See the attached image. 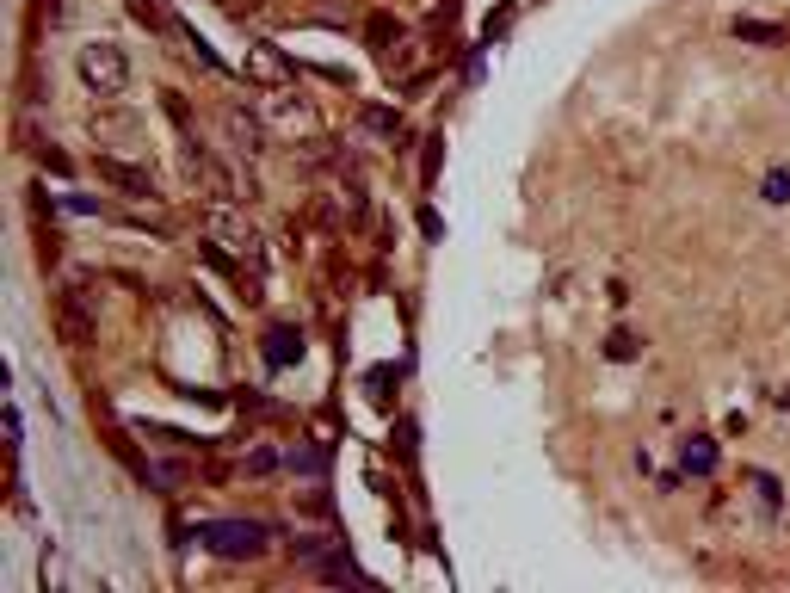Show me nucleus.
I'll list each match as a JSON object with an SVG mask.
<instances>
[{
    "instance_id": "obj_1",
    "label": "nucleus",
    "mask_w": 790,
    "mask_h": 593,
    "mask_svg": "<svg viewBox=\"0 0 790 593\" xmlns=\"http://www.w3.org/2000/svg\"><path fill=\"white\" fill-rule=\"evenodd\" d=\"M75 68H81V81L99 93V99H118L124 87H130V62H124V50L118 44H81V56H75Z\"/></svg>"
},
{
    "instance_id": "obj_2",
    "label": "nucleus",
    "mask_w": 790,
    "mask_h": 593,
    "mask_svg": "<svg viewBox=\"0 0 790 593\" xmlns=\"http://www.w3.org/2000/svg\"><path fill=\"white\" fill-rule=\"evenodd\" d=\"M198 538L223 556H260L266 550V526H247V519H217V526H198Z\"/></svg>"
},
{
    "instance_id": "obj_3",
    "label": "nucleus",
    "mask_w": 790,
    "mask_h": 593,
    "mask_svg": "<svg viewBox=\"0 0 790 593\" xmlns=\"http://www.w3.org/2000/svg\"><path fill=\"white\" fill-rule=\"evenodd\" d=\"M247 75L266 81V87H284V81H291V62L278 56V44H254V50H247Z\"/></svg>"
},
{
    "instance_id": "obj_4",
    "label": "nucleus",
    "mask_w": 790,
    "mask_h": 593,
    "mask_svg": "<svg viewBox=\"0 0 790 593\" xmlns=\"http://www.w3.org/2000/svg\"><path fill=\"white\" fill-rule=\"evenodd\" d=\"M204 229H210V235H217V241H235V248H247V254H254V248H260V235H254V229H247V223H235V217L223 211V204H217V211H210V217H204Z\"/></svg>"
},
{
    "instance_id": "obj_5",
    "label": "nucleus",
    "mask_w": 790,
    "mask_h": 593,
    "mask_svg": "<svg viewBox=\"0 0 790 593\" xmlns=\"http://www.w3.org/2000/svg\"><path fill=\"white\" fill-rule=\"evenodd\" d=\"M266 346H272V365H291V359L303 353V334H291V328H278V334H272Z\"/></svg>"
},
{
    "instance_id": "obj_6",
    "label": "nucleus",
    "mask_w": 790,
    "mask_h": 593,
    "mask_svg": "<svg viewBox=\"0 0 790 593\" xmlns=\"http://www.w3.org/2000/svg\"><path fill=\"white\" fill-rule=\"evenodd\" d=\"M99 173H105V180H118V186H130V192H149V198H155V186H149V180H142V173H130V167H118V161H99Z\"/></svg>"
},
{
    "instance_id": "obj_7",
    "label": "nucleus",
    "mask_w": 790,
    "mask_h": 593,
    "mask_svg": "<svg viewBox=\"0 0 790 593\" xmlns=\"http://www.w3.org/2000/svg\"><path fill=\"white\" fill-rule=\"evenodd\" d=\"M710 464H716L710 439H686V470H710Z\"/></svg>"
},
{
    "instance_id": "obj_8",
    "label": "nucleus",
    "mask_w": 790,
    "mask_h": 593,
    "mask_svg": "<svg viewBox=\"0 0 790 593\" xmlns=\"http://www.w3.org/2000/svg\"><path fill=\"white\" fill-rule=\"evenodd\" d=\"M735 38H753V44H778L784 31H778V25H735Z\"/></svg>"
},
{
    "instance_id": "obj_9",
    "label": "nucleus",
    "mask_w": 790,
    "mask_h": 593,
    "mask_svg": "<svg viewBox=\"0 0 790 593\" xmlns=\"http://www.w3.org/2000/svg\"><path fill=\"white\" fill-rule=\"evenodd\" d=\"M766 198H772V204H784V198H790V180H784V173H772V180H766Z\"/></svg>"
}]
</instances>
